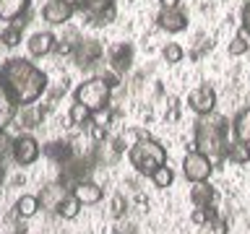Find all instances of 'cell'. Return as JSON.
Returning <instances> with one entry per match:
<instances>
[{"label": "cell", "instance_id": "6da1fadb", "mask_svg": "<svg viewBox=\"0 0 250 234\" xmlns=\"http://www.w3.org/2000/svg\"><path fill=\"white\" fill-rule=\"evenodd\" d=\"M47 73L26 58H11L0 65V94L11 107H26L47 91Z\"/></svg>", "mask_w": 250, "mask_h": 234}, {"label": "cell", "instance_id": "7a4b0ae2", "mask_svg": "<svg viewBox=\"0 0 250 234\" xmlns=\"http://www.w3.org/2000/svg\"><path fill=\"white\" fill-rule=\"evenodd\" d=\"M227 143H229V125H227L224 115H216L214 109V112L198 117L195 130H193L195 151L206 154L208 159H224Z\"/></svg>", "mask_w": 250, "mask_h": 234}, {"label": "cell", "instance_id": "3957f363", "mask_svg": "<svg viewBox=\"0 0 250 234\" xmlns=\"http://www.w3.org/2000/svg\"><path fill=\"white\" fill-rule=\"evenodd\" d=\"M128 161L138 175L151 177L162 164H167V148L159 140H154L151 136H144L138 143H133L128 148Z\"/></svg>", "mask_w": 250, "mask_h": 234}, {"label": "cell", "instance_id": "277c9868", "mask_svg": "<svg viewBox=\"0 0 250 234\" xmlns=\"http://www.w3.org/2000/svg\"><path fill=\"white\" fill-rule=\"evenodd\" d=\"M73 101H78V104H83V107H89L94 115H97V112H104V109L109 107V101H112V89L104 83V78H102V76H91V78H86L83 83L76 86Z\"/></svg>", "mask_w": 250, "mask_h": 234}, {"label": "cell", "instance_id": "5b68a950", "mask_svg": "<svg viewBox=\"0 0 250 234\" xmlns=\"http://www.w3.org/2000/svg\"><path fill=\"white\" fill-rule=\"evenodd\" d=\"M211 172H214V159H208L206 154L201 151H188L185 159H183V175L188 182H208Z\"/></svg>", "mask_w": 250, "mask_h": 234}, {"label": "cell", "instance_id": "8992f818", "mask_svg": "<svg viewBox=\"0 0 250 234\" xmlns=\"http://www.w3.org/2000/svg\"><path fill=\"white\" fill-rule=\"evenodd\" d=\"M39 154H42V148H39V140L31 136V133H21V136L13 138L11 156L19 167H31V164L39 159Z\"/></svg>", "mask_w": 250, "mask_h": 234}, {"label": "cell", "instance_id": "52a82bcc", "mask_svg": "<svg viewBox=\"0 0 250 234\" xmlns=\"http://www.w3.org/2000/svg\"><path fill=\"white\" fill-rule=\"evenodd\" d=\"M102 55H104V47H102L99 39H78V44L73 47V52H70V58L78 68H94L97 62L102 60Z\"/></svg>", "mask_w": 250, "mask_h": 234}, {"label": "cell", "instance_id": "ba28073f", "mask_svg": "<svg viewBox=\"0 0 250 234\" xmlns=\"http://www.w3.org/2000/svg\"><path fill=\"white\" fill-rule=\"evenodd\" d=\"M188 107H190V112H195L198 117L214 112V109H216V91H214V86H208V83L195 86V89L188 94Z\"/></svg>", "mask_w": 250, "mask_h": 234}, {"label": "cell", "instance_id": "9c48e42d", "mask_svg": "<svg viewBox=\"0 0 250 234\" xmlns=\"http://www.w3.org/2000/svg\"><path fill=\"white\" fill-rule=\"evenodd\" d=\"M76 8L68 3V0H47L42 8V19L50 23V26H65V23L73 19Z\"/></svg>", "mask_w": 250, "mask_h": 234}, {"label": "cell", "instance_id": "30bf717a", "mask_svg": "<svg viewBox=\"0 0 250 234\" xmlns=\"http://www.w3.org/2000/svg\"><path fill=\"white\" fill-rule=\"evenodd\" d=\"M156 26L167 34H180L188 29V16L183 8H159L156 13Z\"/></svg>", "mask_w": 250, "mask_h": 234}, {"label": "cell", "instance_id": "8fae6325", "mask_svg": "<svg viewBox=\"0 0 250 234\" xmlns=\"http://www.w3.org/2000/svg\"><path fill=\"white\" fill-rule=\"evenodd\" d=\"M55 47H58V37L52 31H34L26 39V50L31 58H47V55L55 52Z\"/></svg>", "mask_w": 250, "mask_h": 234}, {"label": "cell", "instance_id": "7c38bea8", "mask_svg": "<svg viewBox=\"0 0 250 234\" xmlns=\"http://www.w3.org/2000/svg\"><path fill=\"white\" fill-rule=\"evenodd\" d=\"M65 195H68V187L62 185V182H50V185H44L42 190L37 193V198H39V208L47 211V214H55Z\"/></svg>", "mask_w": 250, "mask_h": 234}, {"label": "cell", "instance_id": "4fadbf2b", "mask_svg": "<svg viewBox=\"0 0 250 234\" xmlns=\"http://www.w3.org/2000/svg\"><path fill=\"white\" fill-rule=\"evenodd\" d=\"M107 60H109V70H115L117 76L128 73L130 65H133V44L117 42L112 50L107 52Z\"/></svg>", "mask_w": 250, "mask_h": 234}, {"label": "cell", "instance_id": "5bb4252c", "mask_svg": "<svg viewBox=\"0 0 250 234\" xmlns=\"http://www.w3.org/2000/svg\"><path fill=\"white\" fill-rule=\"evenodd\" d=\"M70 193L78 198V203H81V206H97V203L104 198L102 185H97L94 179H83V182H78L76 187H70Z\"/></svg>", "mask_w": 250, "mask_h": 234}, {"label": "cell", "instance_id": "9a60e30c", "mask_svg": "<svg viewBox=\"0 0 250 234\" xmlns=\"http://www.w3.org/2000/svg\"><path fill=\"white\" fill-rule=\"evenodd\" d=\"M26 13H31V0H0V21L13 23Z\"/></svg>", "mask_w": 250, "mask_h": 234}, {"label": "cell", "instance_id": "2e32d148", "mask_svg": "<svg viewBox=\"0 0 250 234\" xmlns=\"http://www.w3.org/2000/svg\"><path fill=\"white\" fill-rule=\"evenodd\" d=\"M16 122L23 130H34L42 122V112L37 109V104H26V107H16Z\"/></svg>", "mask_w": 250, "mask_h": 234}, {"label": "cell", "instance_id": "e0dca14e", "mask_svg": "<svg viewBox=\"0 0 250 234\" xmlns=\"http://www.w3.org/2000/svg\"><path fill=\"white\" fill-rule=\"evenodd\" d=\"M232 136L234 140H242V143H250V107H242L232 120Z\"/></svg>", "mask_w": 250, "mask_h": 234}, {"label": "cell", "instance_id": "ac0fdd59", "mask_svg": "<svg viewBox=\"0 0 250 234\" xmlns=\"http://www.w3.org/2000/svg\"><path fill=\"white\" fill-rule=\"evenodd\" d=\"M224 159L237 164V167H242V164H250V143H242V140H229L227 143V151H224Z\"/></svg>", "mask_w": 250, "mask_h": 234}, {"label": "cell", "instance_id": "d6986e66", "mask_svg": "<svg viewBox=\"0 0 250 234\" xmlns=\"http://www.w3.org/2000/svg\"><path fill=\"white\" fill-rule=\"evenodd\" d=\"M190 200H193V206H198V208L211 206V203H214V187L208 182H195L190 187Z\"/></svg>", "mask_w": 250, "mask_h": 234}, {"label": "cell", "instance_id": "ffe728a7", "mask_svg": "<svg viewBox=\"0 0 250 234\" xmlns=\"http://www.w3.org/2000/svg\"><path fill=\"white\" fill-rule=\"evenodd\" d=\"M37 211H39V198H37V195H31V193L21 195V198L16 200V206H13V214L19 218H31Z\"/></svg>", "mask_w": 250, "mask_h": 234}, {"label": "cell", "instance_id": "44dd1931", "mask_svg": "<svg viewBox=\"0 0 250 234\" xmlns=\"http://www.w3.org/2000/svg\"><path fill=\"white\" fill-rule=\"evenodd\" d=\"M68 117H70V125H76V128H89V125L94 122V112L89 107L78 104V101H73L68 109Z\"/></svg>", "mask_w": 250, "mask_h": 234}, {"label": "cell", "instance_id": "7402d4cb", "mask_svg": "<svg viewBox=\"0 0 250 234\" xmlns=\"http://www.w3.org/2000/svg\"><path fill=\"white\" fill-rule=\"evenodd\" d=\"M44 154L50 156L55 164H65L68 159H73V151H70V146H68V143H62V140L47 143V146H44Z\"/></svg>", "mask_w": 250, "mask_h": 234}, {"label": "cell", "instance_id": "603a6c76", "mask_svg": "<svg viewBox=\"0 0 250 234\" xmlns=\"http://www.w3.org/2000/svg\"><path fill=\"white\" fill-rule=\"evenodd\" d=\"M227 52H229V58H242L245 52H250V31L240 29L229 42V47H227Z\"/></svg>", "mask_w": 250, "mask_h": 234}, {"label": "cell", "instance_id": "cb8c5ba5", "mask_svg": "<svg viewBox=\"0 0 250 234\" xmlns=\"http://www.w3.org/2000/svg\"><path fill=\"white\" fill-rule=\"evenodd\" d=\"M81 208H83V206L78 203L76 195H73V193H68L65 198H62V203L58 206V211H55V214H58L60 218H68V221H70V218H76L78 214H81Z\"/></svg>", "mask_w": 250, "mask_h": 234}, {"label": "cell", "instance_id": "d4e9b609", "mask_svg": "<svg viewBox=\"0 0 250 234\" xmlns=\"http://www.w3.org/2000/svg\"><path fill=\"white\" fill-rule=\"evenodd\" d=\"M109 8H115V0H83L78 11L86 13V19H91V16H99V13L109 11Z\"/></svg>", "mask_w": 250, "mask_h": 234}, {"label": "cell", "instance_id": "484cf974", "mask_svg": "<svg viewBox=\"0 0 250 234\" xmlns=\"http://www.w3.org/2000/svg\"><path fill=\"white\" fill-rule=\"evenodd\" d=\"M154 182V187H159V190H164V187H169L172 182H175V169L169 167V164H162L159 169L154 172L151 177H148Z\"/></svg>", "mask_w": 250, "mask_h": 234}, {"label": "cell", "instance_id": "4316f807", "mask_svg": "<svg viewBox=\"0 0 250 234\" xmlns=\"http://www.w3.org/2000/svg\"><path fill=\"white\" fill-rule=\"evenodd\" d=\"M162 58H164V62H169V65H177V62H183L185 50L177 42H167L162 47Z\"/></svg>", "mask_w": 250, "mask_h": 234}, {"label": "cell", "instance_id": "83f0119b", "mask_svg": "<svg viewBox=\"0 0 250 234\" xmlns=\"http://www.w3.org/2000/svg\"><path fill=\"white\" fill-rule=\"evenodd\" d=\"M21 26H16V23H8V26L0 31V42H3L5 47H16L21 44Z\"/></svg>", "mask_w": 250, "mask_h": 234}, {"label": "cell", "instance_id": "f1b7e54d", "mask_svg": "<svg viewBox=\"0 0 250 234\" xmlns=\"http://www.w3.org/2000/svg\"><path fill=\"white\" fill-rule=\"evenodd\" d=\"M115 16H117V5L109 8V11H104V13H99V16H91L89 23H91V26H107V23L115 21Z\"/></svg>", "mask_w": 250, "mask_h": 234}, {"label": "cell", "instance_id": "f546056e", "mask_svg": "<svg viewBox=\"0 0 250 234\" xmlns=\"http://www.w3.org/2000/svg\"><path fill=\"white\" fill-rule=\"evenodd\" d=\"M89 128H91V140H94V143H104L107 136H109V133H107V125H102V122H91Z\"/></svg>", "mask_w": 250, "mask_h": 234}, {"label": "cell", "instance_id": "4dcf8cb0", "mask_svg": "<svg viewBox=\"0 0 250 234\" xmlns=\"http://www.w3.org/2000/svg\"><path fill=\"white\" fill-rule=\"evenodd\" d=\"M11 146H13V138L5 133V128H0V161L11 154Z\"/></svg>", "mask_w": 250, "mask_h": 234}, {"label": "cell", "instance_id": "1f68e13d", "mask_svg": "<svg viewBox=\"0 0 250 234\" xmlns=\"http://www.w3.org/2000/svg\"><path fill=\"white\" fill-rule=\"evenodd\" d=\"M208 214H211V206H206V208L195 206V211L190 214V221L193 224H208Z\"/></svg>", "mask_w": 250, "mask_h": 234}, {"label": "cell", "instance_id": "d6a6232c", "mask_svg": "<svg viewBox=\"0 0 250 234\" xmlns=\"http://www.w3.org/2000/svg\"><path fill=\"white\" fill-rule=\"evenodd\" d=\"M125 208H128V200H125V195L117 193L115 198H112V216H123Z\"/></svg>", "mask_w": 250, "mask_h": 234}, {"label": "cell", "instance_id": "836d02e7", "mask_svg": "<svg viewBox=\"0 0 250 234\" xmlns=\"http://www.w3.org/2000/svg\"><path fill=\"white\" fill-rule=\"evenodd\" d=\"M240 29L250 31V0H245V5L240 11Z\"/></svg>", "mask_w": 250, "mask_h": 234}, {"label": "cell", "instance_id": "e575fe53", "mask_svg": "<svg viewBox=\"0 0 250 234\" xmlns=\"http://www.w3.org/2000/svg\"><path fill=\"white\" fill-rule=\"evenodd\" d=\"M102 78H104V83L109 86V89H117V86H120V76L115 73V70H107V73H102Z\"/></svg>", "mask_w": 250, "mask_h": 234}, {"label": "cell", "instance_id": "d590c367", "mask_svg": "<svg viewBox=\"0 0 250 234\" xmlns=\"http://www.w3.org/2000/svg\"><path fill=\"white\" fill-rule=\"evenodd\" d=\"M180 3H183V0H159L162 8H180Z\"/></svg>", "mask_w": 250, "mask_h": 234}, {"label": "cell", "instance_id": "8d00e7d4", "mask_svg": "<svg viewBox=\"0 0 250 234\" xmlns=\"http://www.w3.org/2000/svg\"><path fill=\"white\" fill-rule=\"evenodd\" d=\"M68 3H70V5H73L76 11H78V8H81V3H83V0H68Z\"/></svg>", "mask_w": 250, "mask_h": 234}, {"label": "cell", "instance_id": "74e56055", "mask_svg": "<svg viewBox=\"0 0 250 234\" xmlns=\"http://www.w3.org/2000/svg\"><path fill=\"white\" fill-rule=\"evenodd\" d=\"M5 179V167H3V161H0V182Z\"/></svg>", "mask_w": 250, "mask_h": 234}]
</instances>
